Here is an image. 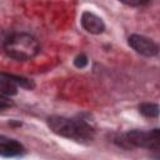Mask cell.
<instances>
[{
    "mask_svg": "<svg viewBox=\"0 0 160 160\" xmlns=\"http://www.w3.org/2000/svg\"><path fill=\"white\" fill-rule=\"evenodd\" d=\"M121 2L125 4V5H129V6H144V5H148V4H149V1H140V0H138V1H126V0H121Z\"/></svg>",
    "mask_w": 160,
    "mask_h": 160,
    "instance_id": "cell-11",
    "label": "cell"
},
{
    "mask_svg": "<svg viewBox=\"0 0 160 160\" xmlns=\"http://www.w3.org/2000/svg\"><path fill=\"white\" fill-rule=\"evenodd\" d=\"M128 44L135 52H138L139 55L146 56V58L156 56L160 52V46L152 39L145 35L132 34L128 38Z\"/></svg>",
    "mask_w": 160,
    "mask_h": 160,
    "instance_id": "cell-3",
    "label": "cell"
},
{
    "mask_svg": "<svg viewBox=\"0 0 160 160\" xmlns=\"http://www.w3.org/2000/svg\"><path fill=\"white\" fill-rule=\"evenodd\" d=\"M26 152L24 145L19 142L18 140L9 139L4 135L0 138V155L1 158H18Z\"/></svg>",
    "mask_w": 160,
    "mask_h": 160,
    "instance_id": "cell-6",
    "label": "cell"
},
{
    "mask_svg": "<svg viewBox=\"0 0 160 160\" xmlns=\"http://www.w3.org/2000/svg\"><path fill=\"white\" fill-rule=\"evenodd\" d=\"M2 49L4 52L12 60L29 61L39 54L40 45L38 40L30 34L14 32L5 39Z\"/></svg>",
    "mask_w": 160,
    "mask_h": 160,
    "instance_id": "cell-2",
    "label": "cell"
},
{
    "mask_svg": "<svg viewBox=\"0 0 160 160\" xmlns=\"http://www.w3.org/2000/svg\"><path fill=\"white\" fill-rule=\"evenodd\" d=\"M80 24L85 31L92 35H100L105 30L104 20L91 11H84L80 16Z\"/></svg>",
    "mask_w": 160,
    "mask_h": 160,
    "instance_id": "cell-5",
    "label": "cell"
},
{
    "mask_svg": "<svg viewBox=\"0 0 160 160\" xmlns=\"http://www.w3.org/2000/svg\"><path fill=\"white\" fill-rule=\"evenodd\" d=\"M126 141L136 148L149 149V150H158L160 149V141L152 136L150 131H141V130H131L125 135Z\"/></svg>",
    "mask_w": 160,
    "mask_h": 160,
    "instance_id": "cell-4",
    "label": "cell"
},
{
    "mask_svg": "<svg viewBox=\"0 0 160 160\" xmlns=\"http://www.w3.org/2000/svg\"><path fill=\"white\" fill-rule=\"evenodd\" d=\"M88 64H89V59H88V56L85 54H79L74 59V65L78 69H84V68L88 66Z\"/></svg>",
    "mask_w": 160,
    "mask_h": 160,
    "instance_id": "cell-10",
    "label": "cell"
},
{
    "mask_svg": "<svg viewBox=\"0 0 160 160\" xmlns=\"http://www.w3.org/2000/svg\"><path fill=\"white\" fill-rule=\"evenodd\" d=\"M139 112L145 118H158L160 115V106L155 102H141L139 105Z\"/></svg>",
    "mask_w": 160,
    "mask_h": 160,
    "instance_id": "cell-8",
    "label": "cell"
},
{
    "mask_svg": "<svg viewBox=\"0 0 160 160\" xmlns=\"http://www.w3.org/2000/svg\"><path fill=\"white\" fill-rule=\"evenodd\" d=\"M152 158H154L155 160H160V149H158V150H155V152H154V155H152Z\"/></svg>",
    "mask_w": 160,
    "mask_h": 160,
    "instance_id": "cell-14",
    "label": "cell"
},
{
    "mask_svg": "<svg viewBox=\"0 0 160 160\" xmlns=\"http://www.w3.org/2000/svg\"><path fill=\"white\" fill-rule=\"evenodd\" d=\"M46 122L54 134L76 142H90L95 135L94 128L82 119H69L65 116L51 115L48 118Z\"/></svg>",
    "mask_w": 160,
    "mask_h": 160,
    "instance_id": "cell-1",
    "label": "cell"
},
{
    "mask_svg": "<svg viewBox=\"0 0 160 160\" xmlns=\"http://www.w3.org/2000/svg\"><path fill=\"white\" fill-rule=\"evenodd\" d=\"M1 76L6 78L8 80L12 81L15 85L26 89V90H32L35 88V82L31 79H28L25 76H20V75H15V74H9V72H1Z\"/></svg>",
    "mask_w": 160,
    "mask_h": 160,
    "instance_id": "cell-7",
    "label": "cell"
},
{
    "mask_svg": "<svg viewBox=\"0 0 160 160\" xmlns=\"http://www.w3.org/2000/svg\"><path fill=\"white\" fill-rule=\"evenodd\" d=\"M150 132L152 134V136H154V138H156V139L160 141V128H155V129L150 130Z\"/></svg>",
    "mask_w": 160,
    "mask_h": 160,
    "instance_id": "cell-13",
    "label": "cell"
},
{
    "mask_svg": "<svg viewBox=\"0 0 160 160\" xmlns=\"http://www.w3.org/2000/svg\"><path fill=\"white\" fill-rule=\"evenodd\" d=\"M11 106V102L9 101V99L6 98V96H1L0 98V110H6L8 108H10Z\"/></svg>",
    "mask_w": 160,
    "mask_h": 160,
    "instance_id": "cell-12",
    "label": "cell"
},
{
    "mask_svg": "<svg viewBox=\"0 0 160 160\" xmlns=\"http://www.w3.org/2000/svg\"><path fill=\"white\" fill-rule=\"evenodd\" d=\"M0 92H1V96H6V98L16 95L18 94V85H15L12 81H10L6 78L0 75Z\"/></svg>",
    "mask_w": 160,
    "mask_h": 160,
    "instance_id": "cell-9",
    "label": "cell"
}]
</instances>
